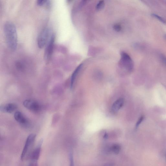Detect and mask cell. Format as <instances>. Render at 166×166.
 Wrapping results in <instances>:
<instances>
[{"instance_id":"8992f818","label":"cell","mask_w":166,"mask_h":166,"mask_svg":"<svg viewBox=\"0 0 166 166\" xmlns=\"http://www.w3.org/2000/svg\"><path fill=\"white\" fill-rule=\"evenodd\" d=\"M23 105L26 108L34 112H38L41 109V106L39 103L33 100H26L23 102Z\"/></svg>"},{"instance_id":"8fae6325","label":"cell","mask_w":166,"mask_h":166,"mask_svg":"<svg viewBox=\"0 0 166 166\" xmlns=\"http://www.w3.org/2000/svg\"><path fill=\"white\" fill-rule=\"evenodd\" d=\"M82 66V64L79 65L75 70H74L72 74V76H71L70 84V87L71 89H72L73 86L74 84V82H75L76 77L77 76H78L80 71L81 70Z\"/></svg>"},{"instance_id":"52a82bcc","label":"cell","mask_w":166,"mask_h":166,"mask_svg":"<svg viewBox=\"0 0 166 166\" xmlns=\"http://www.w3.org/2000/svg\"><path fill=\"white\" fill-rule=\"evenodd\" d=\"M43 140L40 141L37 146L31 153L30 156L31 162L38 163L41 152Z\"/></svg>"},{"instance_id":"2e32d148","label":"cell","mask_w":166,"mask_h":166,"mask_svg":"<svg viewBox=\"0 0 166 166\" xmlns=\"http://www.w3.org/2000/svg\"><path fill=\"white\" fill-rule=\"evenodd\" d=\"M69 160L70 161V166H74L73 153L70 152L69 154Z\"/></svg>"},{"instance_id":"7a4b0ae2","label":"cell","mask_w":166,"mask_h":166,"mask_svg":"<svg viewBox=\"0 0 166 166\" xmlns=\"http://www.w3.org/2000/svg\"><path fill=\"white\" fill-rule=\"evenodd\" d=\"M36 137V135L34 134H31L28 137L21 156V159L22 161L26 160L30 157L32 153L31 151L35 141Z\"/></svg>"},{"instance_id":"9c48e42d","label":"cell","mask_w":166,"mask_h":166,"mask_svg":"<svg viewBox=\"0 0 166 166\" xmlns=\"http://www.w3.org/2000/svg\"><path fill=\"white\" fill-rule=\"evenodd\" d=\"M17 105L13 103H10L5 105H1L0 110L2 112L11 113L16 110Z\"/></svg>"},{"instance_id":"5bb4252c","label":"cell","mask_w":166,"mask_h":166,"mask_svg":"<svg viewBox=\"0 0 166 166\" xmlns=\"http://www.w3.org/2000/svg\"><path fill=\"white\" fill-rule=\"evenodd\" d=\"M152 16L154 17L158 20H159L160 21L163 23H166V22L164 19H163L162 17L157 15V14H152Z\"/></svg>"},{"instance_id":"3957f363","label":"cell","mask_w":166,"mask_h":166,"mask_svg":"<svg viewBox=\"0 0 166 166\" xmlns=\"http://www.w3.org/2000/svg\"><path fill=\"white\" fill-rule=\"evenodd\" d=\"M49 28L46 27L40 33L38 39V45L39 48L42 49L46 46L52 35H50Z\"/></svg>"},{"instance_id":"30bf717a","label":"cell","mask_w":166,"mask_h":166,"mask_svg":"<svg viewBox=\"0 0 166 166\" xmlns=\"http://www.w3.org/2000/svg\"><path fill=\"white\" fill-rule=\"evenodd\" d=\"M124 100L123 98H120L114 103L111 108V111L113 113L117 112L122 108L123 105Z\"/></svg>"},{"instance_id":"5b68a950","label":"cell","mask_w":166,"mask_h":166,"mask_svg":"<svg viewBox=\"0 0 166 166\" xmlns=\"http://www.w3.org/2000/svg\"><path fill=\"white\" fill-rule=\"evenodd\" d=\"M55 39V35L52 34L46 45L44 53L45 59L46 61H49L52 56Z\"/></svg>"},{"instance_id":"ac0fdd59","label":"cell","mask_w":166,"mask_h":166,"mask_svg":"<svg viewBox=\"0 0 166 166\" xmlns=\"http://www.w3.org/2000/svg\"><path fill=\"white\" fill-rule=\"evenodd\" d=\"M144 117L143 116H142L139 118V119L138 122L137 123V124L136 125V128H137L139 126L140 124V123L142 122V121L143 119H144Z\"/></svg>"},{"instance_id":"44dd1931","label":"cell","mask_w":166,"mask_h":166,"mask_svg":"<svg viewBox=\"0 0 166 166\" xmlns=\"http://www.w3.org/2000/svg\"><path fill=\"white\" fill-rule=\"evenodd\" d=\"M165 38H166V36H165Z\"/></svg>"},{"instance_id":"9a60e30c","label":"cell","mask_w":166,"mask_h":166,"mask_svg":"<svg viewBox=\"0 0 166 166\" xmlns=\"http://www.w3.org/2000/svg\"><path fill=\"white\" fill-rule=\"evenodd\" d=\"M105 3L104 1H101L99 2L96 6V9L98 10H100L104 7Z\"/></svg>"},{"instance_id":"ffe728a7","label":"cell","mask_w":166,"mask_h":166,"mask_svg":"<svg viewBox=\"0 0 166 166\" xmlns=\"http://www.w3.org/2000/svg\"><path fill=\"white\" fill-rule=\"evenodd\" d=\"M28 166H38V163L31 162Z\"/></svg>"},{"instance_id":"6da1fadb","label":"cell","mask_w":166,"mask_h":166,"mask_svg":"<svg viewBox=\"0 0 166 166\" xmlns=\"http://www.w3.org/2000/svg\"><path fill=\"white\" fill-rule=\"evenodd\" d=\"M6 41L9 49L15 51L18 45V36L15 26L13 22H7L4 25Z\"/></svg>"},{"instance_id":"4fadbf2b","label":"cell","mask_w":166,"mask_h":166,"mask_svg":"<svg viewBox=\"0 0 166 166\" xmlns=\"http://www.w3.org/2000/svg\"><path fill=\"white\" fill-rule=\"evenodd\" d=\"M37 3L39 6H43L44 5H49L50 3V1H45V0L39 1H39H37Z\"/></svg>"},{"instance_id":"ba28073f","label":"cell","mask_w":166,"mask_h":166,"mask_svg":"<svg viewBox=\"0 0 166 166\" xmlns=\"http://www.w3.org/2000/svg\"><path fill=\"white\" fill-rule=\"evenodd\" d=\"M14 118L17 122L23 125L26 126L28 123L27 119L20 112H16L14 114Z\"/></svg>"},{"instance_id":"7c38bea8","label":"cell","mask_w":166,"mask_h":166,"mask_svg":"<svg viewBox=\"0 0 166 166\" xmlns=\"http://www.w3.org/2000/svg\"><path fill=\"white\" fill-rule=\"evenodd\" d=\"M121 149V146L118 144H113L110 147V151L115 154H118Z\"/></svg>"},{"instance_id":"277c9868","label":"cell","mask_w":166,"mask_h":166,"mask_svg":"<svg viewBox=\"0 0 166 166\" xmlns=\"http://www.w3.org/2000/svg\"><path fill=\"white\" fill-rule=\"evenodd\" d=\"M121 64L122 66L129 71L133 70V63L130 56L127 54L123 52L121 54Z\"/></svg>"},{"instance_id":"e0dca14e","label":"cell","mask_w":166,"mask_h":166,"mask_svg":"<svg viewBox=\"0 0 166 166\" xmlns=\"http://www.w3.org/2000/svg\"><path fill=\"white\" fill-rule=\"evenodd\" d=\"M114 29L115 31H121V28L119 25L116 24L114 25Z\"/></svg>"},{"instance_id":"d6986e66","label":"cell","mask_w":166,"mask_h":166,"mask_svg":"<svg viewBox=\"0 0 166 166\" xmlns=\"http://www.w3.org/2000/svg\"><path fill=\"white\" fill-rule=\"evenodd\" d=\"M161 58L162 62L166 66V56L164 55H162L161 56Z\"/></svg>"}]
</instances>
